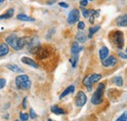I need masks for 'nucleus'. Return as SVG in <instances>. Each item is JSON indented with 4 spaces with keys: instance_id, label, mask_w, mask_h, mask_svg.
<instances>
[{
    "instance_id": "obj_1",
    "label": "nucleus",
    "mask_w": 127,
    "mask_h": 121,
    "mask_svg": "<svg viewBox=\"0 0 127 121\" xmlns=\"http://www.w3.org/2000/svg\"><path fill=\"white\" fill-rule=\"evenodd\" d=\"M111 42L118 49H122L124 46V34L120 30H113L110 34Z\"/></svg>"
},
{
    "instance_id": "obj_2",
    "label": "nucleus",
    "mask_w": 127,
    "mask_h": 121,
    "mask_svg": "<svg viewBox=\"0 0 127 121\" xmlns=\"http://www.w3.org/2000/svg\"><path fill=\"white\" fill-rule=\"evenodd\" d=\"M15 83H16L17 87L22 90H29L32 86V81H31L30 77L26 74L17 76Z\"/></svg>"
},
{
    "instance_id": "obj_3",
    "label": "nucleus",
    "mask_w": 127,
    "mask_h": 121,
    "mask_svg": "<svg viewBox=\"0 0 127 121\" xmlns=\"http://www.w3.org/2000/svg\"><path fill=\"white\" fill-rule=\"evenodd\" d=\"M104 91H105V84L104 83H100L97 87L96 91L94 92L92 98H91V103L93 105H100L103 102V95H104Z\"/></svg>"
},
{
    "instance_id": "obj_4",
    "label": "nucleus",
    "mask_w": 127,
    "mask_h": 121,
    "mask_svg": "<svg viewBox=\"0 0 127 121\" xmlns=\"http://www.w3.org/2000/svg\"><path fill=\"white\" fill-rule=\"evenodd\" d=\"M101 78H102V76H101V74H99V73H93L91 75L86 76L83 79V85L87 88V90L90 91L91 90V86L93 84H95L96 82H98Z\"/></svg>"
},
{
    "instance_id": "obj_5",
    "label": "nucleus",
    "mask_w": 127,
    "mask_h": 121,
    "mask_svg": "<svg viewBox=\"0 0 127 121\" xmlns=\"http://www.w3.org/2000/svg\"><path fill=\"white\" fill-rule=\"evenodd\" d=\"M28 45H29V50L30 52L32 54H36L37 51L39 50V48L41 47L40 43H39V40L37 37H34L32 39H29V42H28Z\"/></svg>"
},
{
    "instance_id": "obj_6",
    "label": "nucleus",
    "mask_w": 127,
    "mask_h": 121,
    "mask_svg": "<svg viewBox=\"0 0 127 121\" xmlns=\"http://www.w3.org/2000/svg\"><path fill=\"white\" fill-rule=\"evenodd\" d=\"M79 11L77 10V9H73V10H71L70 12H69V14L67 16V19H66V21H67V24H69V25H73L74 23H76L78 20H79Z\"/></svg>"
},
{
    "instance_id": "obj_7",
    "label": "nucleus",
    "mask_w": 127,
    "mask_h": 121,
    "mask_svg": "<svg viewBox=\"0 0 127 121\" xmlns=\"http://www.w3.org/2000/svg\"><path fill=\"white\" fill-rule=\"evenodd\" d=\"M18 39H19V37L17 36V34L13 33V34L9 35L8 37H6V43L10 47H12L14 50H19L18 49Z\"/></svg>"
},
{
    "instance_id": "obj_8",
    "label": "nucleus",
    "mask_w": 127,
    "mask_h": 121,
    "mask_svg": "<svg viewBox=\"0 0 127 121\" xmlns=\"http://www.w3.org/2000/svg\"><path fill=\"white\" fill-rule=\"evenodd\" d=\"M86 102H87L86 95L82 91H79L77 93V95H76V98H75V105H76V106L82 107V106L86 104Z\"/></svg>"
},
{
    "instance_id": "obj_9",
    "label": "nucleus",
    "mask_w": 127,
    "mask_h": 121,
    "mask_svg": "<svg viewBox=\"0 0 127 121\" xmlns=\"http://www.w3.org/2000/svg\"><path fill=\"white\" fill-rule=\"evenodd\" d=\"M50 54L51 53H50L49 48H48L47 46H44V47H40L35 55L37 56V58L39 60H44V59H46V58H48L50 56Z\"/></svg>"
},
{
    "instance_id": "obj_10",
    "label": "nucleus",
    "mask_w": 127,
    "mask_h": 121,
    "mask_svg": "<svg viewBox=\"0 0 127 121\" xmlns=\"http://www.w3.org/2000/svg\"><path fill=\"white\" fill-rule=\"evenodd\" d=\"M117 63V59L113 56H110L108 58H106L105 60H103L102 64L105 66V67H111V66H114L115 64Z\"/></svg>"
},
{
    "instance_id": "obj_11",
    "label": "nucleus",
    "mask_w": 127,
    "mask_h": 121,
    "mask_svg": "<svg viewBox=\"0 0 127 121\" xmlns=\"http://www.w3.org/2000/svg\"><path fill=\"white\" fill-rule=\"evenodd\" d=\"M116 26L118 27H127V14L120 15L116 18Z\"/></svg>"
},
{
    "instance_id": "obj_12",
    "label": "nucleus",
    "mask_w": 127,
    "mask_h": 121,
    "mask_svg": "<svg viewBox=\"0 0 127 121\" xmlns=\"http://www.w3.org/2000/svg\"><path fill=\"white\" fill-rule=\"evenodd\" d=\"M109 54H110V51L109 49L106 47V46H103L100 50H99V57L102 60H104L106 58L109 57Z\"/></svg>"
},
{
    "instance_id": "obj_13",
    "label": "nucleus",
    "mask_w": 127,
    "mask_h": 121,
    "mask_svg": "<svg viewBox=\"0 0 127 121\" xmlns=\"http://www.w3.org/2000/svg\"><path fill=\"white\" fill-rule=\"evenodd\" d=\"M22 62L28 64V65H31L32 67H35V68H38V64L37 62H35V60H33L31 58H28V57H23L22 58Z\"/></svg>"
},
{
    "instance_id": "obj_14",
    "label": "nucleus",
    "mask_w": 127,
    "mask_h": 121,
    "mask_svg": "<svg viewBox=\"0 0 127 121\" xmlns=\"http://www.w3.org/2000/svg\"><path fill=\"white\" fill-rule=\"evenodd\" d=\"M17 19L19 21H22V22H34V19L30 17L28 15H25V14H19L17 16Z\"/></svg>"
},
{
    "instance_id": "obj_15",
    "label": "nucleus",
    "mask_w": 127,
    "mask_h": 121,
    "mask_svg": "<svg viewBox=\"0 0 127 121\" xmlns=\"http://www.w3.org/2000/svg\"><path fill=\"white\" fill-rule=\"evenodd\" d=\"M9 53V47L6 43L0 44V57H3Z\"/></svg>"
},
{
    "instance_id": "obj_16",
    "label": "nucleus",
    "mask_w": 127,
    "mask_h": 121,
    "mask_svg": "<svg viewBox=\"0 0 127 121\" xmlns=\"http://www.w3.org/2000/svg\"><path fill=\"white\" fill-rule=\"evenodd\" d=\"M28 42H29V39L26 38V37H21V38H19V39H18V49H19V50L23 49L25 46L28 44Z\"/></svg>"
},
{
    "instance_id": "obj_17",
    "label": "nucleus",
    "mask_w": 127,
    "mask_h": 121,
    "mask_svg": "<svg viewBox=\"0 0 127 121\" xmlns=\"http://www.w3.org/2000/svg\"><path fill=\"white\" fill-rule=\"evenodd\" d=\"M74 90H75V88H74V86L73 85H70V86H68L65 90L64 91L63 93L61 94V96H60V99H63V98H64L66 95H68V94H72L73 92H74Z\"/></svg>"
},
{
    "instance_id": "obj_18",
    "label": "nucleus",
    "mask_w": 127,
    "mask_h": 121,
    "mask_svg": "<svg viewBox=\"0 0 127 121\" xmlns=\"http://www.w3.org/2000/svg\"><path fill=\"white\" fill-rule=\"evenodd\" d=\"M51 111L57 115H61V114H64L65 111L64 110L62 107H59L58 106H53L51 107Z\"/></svg>"
},
{
    "instance_id": "obj_19",
    "label": "nucleus",
    "mask_w": 127,
    "mask_h": 121,
    "mask_svg": "<svg viewBox=\"0 0 127 121\" xmlns=\"http://www.w3.org/2000/svg\"><path fill=\"white\" fill-rule=\"evenodd\" d=\"M82 50V47H80L78 45V42H73L72 43V45H71V49H70V51H71V54H78L80 51Z\"/></svg>"
},
{
    "instance_id": "obj_20",
    "label": "nucleus",
    "mask_w": 127,
    "mask_h": 121,
    "mask_svg": "<svg viewBox=\"0 0 127 121\" xmlns=\"http://www.w3.org/2000/svg\"><path fill=\"white\" fill-rule=\"evenodd\" d=\"M14 12H15V10H14L13 8H10L9 10H7V12H6L5 14H3V15L0 16V20H3V19H10V18H12V16L14 15Z\"/></svg>"
},
{
    "instance_id": "obj_21",
    "label": "nucleus",
    "mask_w": 127,
    "mask_h": 121,
    "mask_svg": "<svg viewBox=\"0 0 127 121\" xmlns=\"http://www.w3.org/2000/svg\"><path fill=\"white\" fill-rule=\"evenodd\" d=\"M6 67H7L9 70L13 71V72H23L22 68H21V67H19L17 64H7V65H6Z\"/></svg>"
},
{
    "instance_id": "obj_22",
    "label": "nucleus",
    "mask_w": 127,
    "mask_h": 121,
    "mask_svg": "<svg viewBox=\"0 0 127 121\" xmlns=\"http://www.w3.org/2000/svg\"><path fill=\"white\" fill-rule=\"evenodd\" d=\"M76 39H77V41L80 42V43H84L86 41V39H87V36L85 35V33L83 31H79L77 33V35H76Z\"/></svg>"
},
{
    "instance_id": "obj_23",
    "label": "nucleus",
    "mask_w": 127,
    "mask_h": 121,
    "mask_svg": "<svg viewBox=\"0 0 127 121\" xmlns=\"http://www.w3.org/2000/svg\"><path fill=\"white\" fill-rule=\"evenodd\" d=\"M77 60H78V54H72V56H71L70 59H69V61L71 62L72 67H75V66H76Z\"/></svg>"
},
{
    "instance_id": "obj_24",
    "label": "nucleus",
    "mask_w": 127,
    "mask_h": 121,
    "mask_svg": "<svg viewBox=\"0 0 127 121\" xmlns=\"http://www.w3.org/2000/svg\"><path fill=\"white\" fill-rule=\"evenodd\" d=\"M99 30H100V27H99V26H96V27H93V28H90V29H89L88 37H89V38H92V36H93Z\"/></svg>"
},
{
    "instance_id": "obj_25",
    "label": "nucleus",
    "mask_w": 127,
    "mask_h": 121,
    "mask_svg": "<svg viewBox=\"0 0 127 121\" xmlns=\"http://www.w3.org/2000/svg\"><path fill=\"white\" fill-rule=\"evenodd\" d=\"M113 82L116 84V86H119V87H121V86L123 85V80H122V78H121L120 76L114 77V79H113Z\"/></svg>"
},
{
    "instance_id": "obj_26",
    "label": "nucleus",
    "mask_w": 127,
    "mask_h": 121,
    "mask_svg": "<svg viewBox=\"0 0 127 121\" xmlns=\"http://www.w3.org/2000/svg\"><path fill=\"white\" fill-rule=\"evenodd\" d=\"M29 117H30V115L28 113H25V112H21L20 113V119L22 121H27L29 119Z\"/></svg>"
},
{
    "instance_id": "obj_27",
    "label": "nucleus",
    "mask_w": 127,
    "mask_h": 121,
    "mask_svg": "<svg viewBox=\"0 0 127 121\" xmlns=\"http://www.w3.org/2000/svg\"><path fill=\"white\" fill-rule=\"evenodd\" d=\"M82 9V14H83V17L84 18H89V16L91 15V12L92 10H86L84 8H81Z\"/></svg>"
},
{
    "instance_id": "obj_28",
    "label": "nucleus",
    "mask_w": 127,
    "mask_h": 121,
    "mask_svg": "<svg viewBox=\"0 0 127 121\" xmlns=\"http://www.w3.org/2000/svg\"><path fill=\"white\" fill-rule=\"evenodd\" d=\"M115 121H127V111L124 112V113H122Z\"/></svg>"
},
{
    "instance_id": "obj_29",
    "label": "nucleus",
    "mask_w": 127,
    "mask_h": 121,
    "mask_svg": "<svg viewBox=\"0 0 127 121\" xmlns=\"http://www.w3.org/2000/svg\"><path fill=\"white\" fill-rule=\"evenodd\" d=\"M6 85V79L5 78H0V89L4 88Z\"/></svg>"
},
{
    "instance_id": "obj_30",
    "label": "nucleus",
    "mask_w": 127,
    "mask_h": 121,
    "mask_svg": "<svg viewBox=\"0 0 127 121\" xmlns=\"http://www.w3.org/2000/svg\"><path fill=\"white\" fill-rule=\"evenodd\" d=\"M30 116H31V118H32V119H35L36 118V113L34 112V110L32 108H31V110H30Z\"/></svg>"
},
{
    "instance_id": "obj_31",
    "label": "nucleus",
    "mask_w": 127,
    "mask_h": 121,
    "mask_svg": "<svg viewBox=\"0 0 127 121\" xmlns=\"http://www.w3.org/2000/svg\"><path fill=\"white\" fill-rule=\"evenodd\" d=\"M88 1L89 0H80V6L81 7H85L88 4ZM90 1H92V0H90Z\"/></svg>"
},
{
    "instance_id": "obj_32",
    "label": "nucleus",
    "mask_w": 127,
    "mask_h": 121,
    "mask_svg": "<svg viewBox=\"0 0 127 121\" xmlns=\"http://www.w3.org/2000/svg\"><path fill=\"white\" fill-rule=\"evenodd\" d=\"M77 28H78V30H82L84 28H85V24H84L83 22H79L78 25H77Z\"/></svg>"
},
{
    "instance_id": "obj_33",
    "label": "nucleus",
    "mask_w": 127,
    "mask_h": 121,
    "mask_svg": "<svg viewBox=\"0 0 127 121\" xmlns=\"http://www.w3.org/2000/svg\"><path fill=\"white\" fill-rule=\"evenodd\" d=\"M59 5H60L61 7H63V8H68V5H67L66 3H64V2H60Z\"/></svg>"
},
{
    "instance_id": "obj_34",
    "label": "nucleus",
    "mask_w": 127,
    "mask_h": 121,
    "mask_svg": "<svg viewBox=\"0 0 127 121\" xmlns=\"http://www.w3.org/2000/svg\"><path fill=\"white\" fill-rule=\"evenodd\" d=\"M118 55H119V57H121L122 59H127V55L126 54H124V53H118Z\"/></svg>"
},
{
    "instance_id": "obj_35",
    "label": "nucleus",
    "mask_w": 127,
    "mask_h": 121,
    "mask_svg": "<svg viewBox=\"0 0 127 121\" xmlns=\"http://www.w3.org/2000/svg\"><path fill=\"white\" fill-rule=\"evenodd\" d=\"M23 107H24V108L27 107V98H25V99L23 100Z\"/></svg>"
},
{
    "instance_id": "obj_36",
    "label": "nucleus",
    "mask_w": 127,
    "mask_h": 121,
    "mask_svg": "<svg viewBox=\"0 0 127 121\" xmlns=\"http://www.w3.org/2000/svg\"><path fill=\"white\" fill-rule=\"evenodd\" d=\"M55 1H56V0H50V1L47 2V4H49V5H50V4H53V3H55Z\"/></svg>"
},
{
    "instance_id": "obj_37",
    "label": "nucleus",
    "mask_w": 127,
    "mask_h": 121,
    "mask_svg": "<svg viewBox=\"0 0 127 121\" xmlns=\"http://www.w3.org/2000/svg\"><path fill=\"white\" fill-rule=\"evenodd\" d=\"M4 1H5V0H0V2H1V3H2V2H4Z\"/></svg>"
},
{
    "instance_id": "obj_38",
    "label": "nucleus",
    "mask_w": 127,
    "mask_h": 121,
    "mask_svg": "<svg viewBox=\"0 0 127 121\" xmlns=\"http://www.w3.org/2000/svg\"><path fill=\"white\" fill-rule=\"evenodd\" d=\"M48 121H53V120H51V119H48Z\"/></svg>"
},
{
    "instance_id": "obj_39",
    "label": "nucleus",
    "mask_w": 127,
    "mask_h": 121,
    "mask_svg": "<svg viewBox=\"0 0 127 121\" xmlns=\"http://www.w3.org/2000/svg\"><path fill=\"white\" fill-rule=\"evenodd\" d=\"M126 53H127V49H126Z\"/></svg>"
},
{
    "instance_id": "obj_40",
    "label": "nucleus",
    "mask_w": 127,
    "mask_h": 121,
    "mask_svg": "<svg viewBox=\"0 0 127 121\" xmlns=\"http://www.w3.org/2000/svg\"><path fill=\"white\" fill-rule=\"evenodd\" d=\"M15 121H19V120H15Z\"/></svg>"
},
{
    "instance_id": "obj_41",
    "label": "nucleus",
    "mask_w": 127,
    "mask_h": 121,
    "mask_svg": "<svg viewBox=\"0 0 127 121\" xmlns=\"http://www.w3.org/2000/svg\"><path fill=\"white\" fill-rule=\"evenodd\" d=\"M0 4H1V2H0Z\"/></svg>"
}]
</instances>
